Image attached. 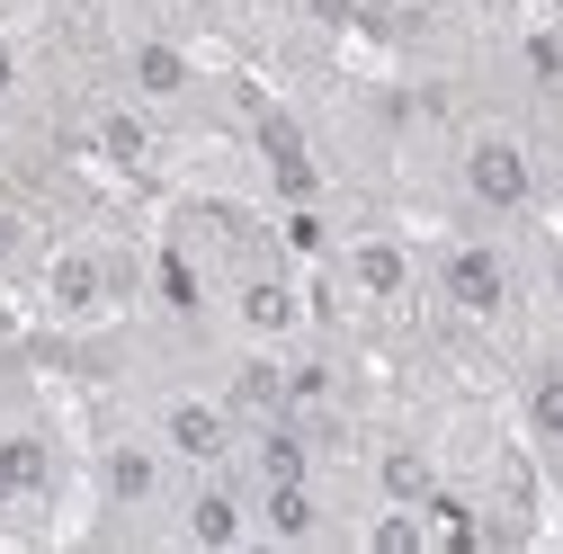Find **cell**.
<instances>
[{
	"instance_id": "6da1fadb",
	"label": "cell",
	"mask_w": 563,
	"mask_h": 554,
	"mask_svg": "<svg viewBox=\"0 0 563 554\" xmlns=\"http://www.w3.org/2000/svg\"><path fill=\"white\" fill-rule=\"evenodd\" d=\"M456 188H465L474 215H528L537 206V153L510 125H474L465 153H456Z\"/></svg>"
},
{
	"instance_id": "7a4b0ae2",
	"label": "cell",
	"mask_w": 563,
	"mask_h": 554,
	"mask_svg": "<svg viewBox=\"0 0 563 554\" xmlns=\"http://www.w3.org/2000/svg\"><path fill=\"white\" fill-rule=\"evenodd\" d=\"M99 501H108L117 519L170 510V501H179V456H170L153 430H117V439H99Z\"/></svg>"
},
{
	"instance_id": "3957f363",
	"label": "cell",
	"mask_w": 563,
	"mask_h": 554,
	"mask_svg": "<svg viewBox=\"0 0 563 554\" xmlns=\"http://www.w3.org/2000/svg\"><path fill=\"white\" fill-rule=\"evenodd\" d=\"M170 528L206 554H233L260 536V510H251V474L242 465H206L197 483H179V501H170Z\"/></svg>"
},
{
	"instance_id": "277c9868",
	"label": "cell",
	"mask_w": 563,
	"mask_h": 554,
	"mask_svg": "<svg viewBox=\"0 0 563 554\" xmlns=\"http://www.w3.org/2000/svg\"><path fill=\"white\" fill-rule=\"evenodd\" d=\"M36 287H45V313L54 322L81 331V322H108V304L125 296V259L108 242H63V251H45Z\"/></svg>"
},
{
	"instance_id": "5b68a950",
	"label": "cell",
	"mask_w": 563,
	"mask_h": 554,
	"mask_svg": "<svg viewBox=\"0 0 563 554\" xmlns=\"http://www.w3.org/2000/svg\"><path fill=\"white\" fill-rule=\"evenodd\" d=\"M153 439H162L188 474H206V465H233V456H242V411H233L224 394H162Z\"/></svg>"
},
{
	"instance_id": "8992f818",
	"label": "cell",
	"mask_w": 563,
	"mask_h": 554,
	"mask_svg": "<svg viewBox=\"0 0 563 554\" xmlns=\"http://www.w3.org/2000/svg\"><path fill=\"white\" fill-rule=\"evenodd\" d=\"M224 313L242 340H260V350H296L305 340V296H296V277L260 259V268H233V287H224Z\"/></svg>"
},
{
	"instance_id": "52a82bcc",
	"label": "cell",
	"mask_w": 563,
	"mask_h": 554,
	"mask_svg": "<svg viewBox=\"0 0 563 554\" xmlns=\"http://www.w3.org/2000/svg\"><path fill=\"white\" fill-rule=\"evenodd\" d=\"M510 296H519V277H510V259L492 242H448L439 251V304L456 322H501Z\"/></svg>"
},
{
	"instance_id": "ba28073f",
	"label": "cell",
	"mask_w": 563,
	"mask_h": 554,
	"mask_svg": "<svg viewBox=\"0 0 563 554\" xmlns=\"http://www.w3.org/2000/svg\"><path fill=\"white\" fill-rule=\"evenodd\" d=\"M233 465H242L251 483H305V474H313V421H296V411H277V421H251Z\"/></svg>"
},
{
	"instance_id": "9c48e42d",
	"label": "cell",
	"mask_w": 563,
	"mask_h": 554,
	"mask_svg": "<svg viewBox=\"0 0 563 554\" xmlns=\"http://www.w3.org/2000/svg\"><path fill=\"white\" fill-rule=\"evenodd\" d=\"M340 277H349L358 304H402L411 296V251L394 233H358V242H340Z\"/></svg>"
},
{
	"instance_id": "30bf717a",
	"label": "cell",
	"mask_w": 563,
	"mask_h": 554,
	"mask_svg": "<svg viewBox=\"0 0 563 554\" xmlns=\"http://www.w3.org/2000/svg\"><path fill=\"white\" fill-rule=\"evenodd\" d=\"M251 510H260V536H277V545L331 536V510H322V492H313V474H305V483H251Z\"/></svg>"
},
{
	"instance_id": "8fae6325",
	"label": "cell",
	"mask_w": 563,
	"mask_h": 554,
	"mask_svg": "<svg viewBox=\"0 0 563 554\" xmlns=\"http://www.w3.org/2000/svg\"><path fill=\"white\" fill-rule=\"evenodd\" d=\"M125 81H134L144 108H179V99L197 90V63H188L170 36H134V45H125Z\"/></svg>"
},
{
	"instance_id": "7c38bea8",
	"label": "cell",
	"mask_w": 563,
	"mask_h": 554,
	"mask_svg": "<svg viewBox=\"0 0 563 554\" xmlns=\"http://www.w3.org/2000/svg\"><path fill=\"white\" fill-rule=\"evenodd\" d=\"M54 492V439L45 430H0V510H36Z\"/></svg>"
},
{
	"instance_id": "4fadbf2b",
	"label": "cell",
	"mask_w": 563,
	"mask_h": 554,
	"mask_svg": "<svg viewBox=\"0 0 563 554\" xmlns=\"http://www.w3.org/2000/svg\"><path fill=\"white\" fill-rule=\"evenodd\" d=\"M224 402L242 411V430H251V421H277V411H296V402H287V350H260V340H251V358L233 367Z\"/></svg>"
},
{
	"instance_id": "5bb4252c",
	"label": "cell",
	"mask_w": 563,
	"mask_h": 554,
	"mask_svg": "<svg viewBox=\"0 0 563 554\" xmlns=\"http://www.w3.org/2000/svg\"><path fill=\"white\" fill-rule=\"evenodd\" d=\"M420 519H430V554H474V545L492 536V519H483L465 492H448V483H439L430 501H420Z\"/></svg>"
},
{
	"instance_id": "9a60e30c",
	"label": "cell",
	"mask_w": 563,
	"mask_h": 554,
	"mask_svg": "<svg viewBox=\"0 0 563 554\" xmlns=\"http://www.w3.org/2000/svg\"><path fill=\"white\" fill-rule=\"evenodd\" d=\"M519 430H528L545 456H563V367H537V376L519 385Z\"/></svg>"
},
{
	"instance_id": "2e32d148",
	"label": "cell",
	"mask_w": 563,
	"mask_h": 554,
	"mask_svg": "<svg viewBox=\"0 0 563 554\" xmlns=\"http://www.w3.org/2000/svg\"><path fill=\"white\" fill-rule=\"evenodd\" d=\"M430 492H439V465L420 456L411 439L376 447V501H430Z\"/></svg>"
},
{
	"instance_id": "e0dca14e",
	"label": "cell",
	"mask_w": 563,
	"mask_h": 554,
	"mask_svg": "<svg viewBox=\"0 0 563 554\" xmlns=\"http://www.w3.org/2000/svg\"><path fill=\"white\" fill-rule=\"evenodd\" d=\"M367 554H430V519H420V501H376V519L358 528Z\"/></svg>"
},
{
	"instance_id": "ac0fdd59",
	"label": "cell",
	"mask_w": 563,
	"mask_h": 554,
	"mask_svg": "<svg viewBox=\"0 0 563 554\" xmlns=\"http://www.w3.org/2000/svg\"><path fill=\"white\" fill-rule=\"evenodd\" d=\"M99 153H108V162H144V153H153L144 99H134V108H108V117H99Z\"/></svg>"
},
{
	"instance_id": "d6986e66",
	"label": "cell",
	"mask_w": 563,
	"mask_h": 554,
	"mask_svg": "<svg viewBox=\"0 0 563 554\" xmlns=\"http://www.w3.org/2000/svg\"><path fill=\"white\" fill-rule=\"evenodd\" d=\"M27 268H45V251H36V224L19 215V206H0V277H27Z\"/></svg>"
},
{
	"instance_id": "ffe728a7",
	"label": "cell",
	"mask_w": 563,
	"mask_h": 554,
	"mask_svg": "<svg viewBox=\"0 0 563 554\" xmlns=\"http://www.w3.org/2000/svg\"><path fill=\"white\" fill-rule=\"evenodd\" d=\"M519 63H528L537 90H563V27H537V36L519 45Z\"/></svg>"
},
{
	"instance_id": "44dd1931",
	"label": "cell",
	"mask_w": 563,
	"mask_h": 554,
	"mask_svg": "<svg viewBox=\"0 0 563 554\" xmlns=\"http://www.w3.org/2000/svg\"><path fill=\"white\" fill-rule=\"evenodd\" d=\"M19 81H27V45L0 27V99H19Z\"/></svg>"
},
{
	"instance_id": "7402d4cb",
	"label": "cell",
	"mask_w": 563,
	"mask_h": 554,
	"mask_svg": "<svg viewBox=\"0 0 563 554\" xmlns=\"http://www.w3.org/2000/svg\"><path fill=\"white\" fill-rule=\"evenodd\" d=\"M483 10H501V19H510V10H528V0H483Z\"/></svg>"
},
{
	"instance_id": "603a6c76",
	"label": "cell",
	"mask_w": 563,
	"mask_h": 554,
	"mask_svg": "<svg viewBox=\"0 0 563 554\" xmlns=\"http://www.w3.org/2000/svg\"><path fill=\"white\" fill-rule=\"evenodd\" d=\"M554 296H563V259H554Z\"/></svg>"
}]
</instances>
